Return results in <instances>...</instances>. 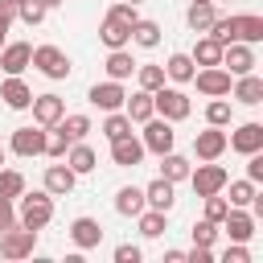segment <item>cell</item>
<instances>
[{
	"label": "cell",
	"mask_w": 263,
	"mask_h": 263,
	"mask_svg": "<svg viewBox=\"0 0 263 263\" xmlns=\"http://www.w3.org/2000/svg\"><path fill=\"white\" fill-rule=\"evenodd\" d=\"M21 193H25V177L16 168H0V197L4 201H16Z\"/></svg>",
	"instance_id": "obj_35"
},
{
	"label": "cell",
	"mask_w": 263,
	"mask_h": 263,
	"mask_svg": "<svg viewBox=\"0 0 263 263\" xmlns=\"http://www.w3.org/2000/svg\"><path fill=\"white\" fill-rule=\"evenodd\" d=\"M70 238H74L78 251H95V247L103 242V226H99L95 218H74V222H70Z\"/></svg>",
	"instance_id": "obj_18"
},
{
	"label": "cell",
	"mask_w": 263,
	"mask_h": 263,
	"mask_svg": "<svg viewBox=\"0 0 263 263\" xmlns=\"http://www.w3.org/2000/svg\"><path fill=\"white\" fill-rule=\"evenodd\" d=\"M205 123H214V127H226V123H230V103H226V95L210 99V107H205Z\"/></svg>",
	"instance_id": "obj_39"
},
{
	"label": "cell",
	"mask_w": 263,
	"mask_h": 263,
	"mask_svg": "<svg viewBox=\"0 0 263 263\" xmlns=\"http://www.w3.org/2000/svg\"><path fill=\"white\" fill-rule=\"evenodd\" d=\"M152 111H156L160 119H168V123H181V119H189L193 103H189V95L177 90V86H156V90H152Z\"/></svg>",
	"instance_id": "obj_2"
},
{
	"label": "cell",
	"mask_w": 263,
	"mask_h": 263,
	"mask_svg": "<svg viewBox=\"0 0 263 263\" xmlns=\"http://www.w3.org/2000/svg\"><path fill=\"white\" fill-rule=\"evenodd\" d=\"M144 255H140V247H132V242H119L115 247V263H140Z\"/></svg>",
	"instance_id": "obj_46"
},
{
	"label": "cell",
	"mask_w": 263,
	"mask_h": 263,
	"mask_svg": "<svg viewBox=\"0 0 263 263\" xmlns=\"http://www.w3.org/2000/svg\"><path fill=\"white\" fill-rule=\"evenodd\" d=\"M12 21H16V8H12L8 0H0V29H8Z\"/></svg>",
	"instance_id": "obj_50"
},
{
	"label": "cell",
	"mask_w": 263,
	"mask_h": 263,
	"mask_svg": "<svg viewBox=\"0 0 263 263\" xmlns=\"http://www.w3.org/2000/svg\"><path fill=\"white\" fill-rule=\"evenodd\" d=\"M193 247H214V238H218V222H210V218H201V222H193Z\"/></svg>",
	"instance_id": "obj_40"
},
{
	"label": "cell",
	"mask_w": 263,
	"mask_h": 263,
	"mask_svg": "<svg viewBox=\"0 0 263 263\" xmlns=\"http://www.w3.org/2000/svg\"><path fill=\"white\" fill-rule=\"evenodd\" d=\"M132 70H136V62H132V53H127V45H123V49H111V53H107V78L123 82V78H132Z\"/></svg>",
	"instance_id": "obj_30"
},
{
	"label": "cell",
	"mask_w": 263,
	"mask_h": 263,
	"mask_svg": "<svg viewBox=\"0 0 263 263\" xmlns=\"http://www.w3.org/2000/svg\"><path fill=\"white\" fill-rule=\"evenodd\" d=\"M74 181H78V173H74L70 164H49V168H45V193H49V197L74 193Z\"/></svg>",
	"instance_id": "obj_17"
},
{
	"label": "cell",
	"mask_w": 263,
	"mask_h": 263,
	"mask_svg": "<svg viewBox=\"0 0 263 263\" xmlns=\"http://www.w3.org/2000/svg\"><path fill=\"white\" fill-rule=\"evenodd\" d=\"M53 218V197L41 189V193H21V205H16V222L29 226V230H45Z\"/></svg>",
	"instance_id": "obj_1"
},
{
	"label": "cell",
	"mask_w": 263,
	"mask_h": 263,
	"mask_svg": "<svg viewBox=\"0 0 263 263\" xmlns=\"http://www.w3.org/2000/svg\"><path fill=\"white\" fill-rule=\"evenodd\" d=\"M144 210V189H136V185H123L119 193H115V214H123V218H136Z\"/></svg>",
	"instance_id": "obj_27"
},
{
	"label": "cell",
	"mask_w": 263,
	"mask_h": 263,
	"mask_svg": "<svg viewBox=\"0 0 263 263\" xmlns=\"http://www.w3.org/2000/svg\"><path fill=\"white\" fill-rule=\"evenodd\" d=\"M33 247H37V230H29L21 222L0 234V255L4 259H25V255H33Z\"/></svg>",
	"instance_id": "obj_5"
},
{
	"label": "cell",
	"mask_w": 263,
	"mask_h": 263,
	"mask_svg": "<svg viewBox=\"0 0 263 263\" xmlns=\"http://www.w3.org/2000/svg\"><path fill=\"white\" fill-rule=\"evenodd\" d=\"M111 16H119V21H127V25H136V21H140V12H136V4H127V0H119V4H111Z\"/></svg>",
	"instance_id": "obj_45"
},
{
	"label": "cell",
	"mask_w": 263,
	"mask_h": 263,
	"mask_svg": "<svg viewBox=\"0 0 263 263\" xmlns=\"http://www.w3.org/2000/svg\"><path fill=\"white\" fill-rule=\"evenodd\" d=\"M226 148H234V152H242V156L259 152V148H263V123H242L238 132L226 136Z\"/></svg>",
	"instance_id": "obj_14"
},
{
	"label": "cell",
	"mask_w": 263,
	"mask_h": 263,
	"mask_svg": "<svg viewBox=\"0 0 263 263\" xmlns=\"http://www.w3.org/2000/svg\"><path fill=\"white\" fill-rule=\"evenodd\" d=\"M58 127L70 136V144H74V140H86V136L95 132V127H90V115H62Z\"/></svg>",
	"instance_id": "obj_34"
},
{
	"label": "cell",
	"mask_w": 263,
	"mask_h": 263,
	"mask_svg": "<svg viewBox=\"0 0 263 263\" xmlns=\"http://www.w3.org/2000/svg\"><path fill=\"white\" fill-rule=\"evenodd\" d=\"M230 25H234V41H247V45H259L263 41V16H230Z\"/></svg>",
	"instance_id": "obj_23"
},
{
	"label": "cell",
	"mask_w": 263,
	"mask_h": 263,
	"mask_svg": "<svg viewBox=\"0 0 263 263\" xmlns=\"http://www.w3.org/2000/svg\"><path fill=\"white\" fill-rule=\"evenodd\" d=\"M33 119H37V127H53L62 115H66V103L58 99V95H33Z\"/></svg>",
	"instance_id": "obj_13"
},
{
	"label": "cell",
	"mask_w": 263,
	"mask_h": 263,
	"mask_svg": "<svg viewBox=\"0 0 263 263\" xmlns=\"http://www.w3.org/2000/svg\"><path fill=\"white\" fill-rule=\"evenodd\" d=\"M29 66H37V70H41L45 78H53V82H58V78H70V70H74V66H70V58H66L58 45H37Z\"/></svg>",
	"instance_id": "obj_4"
},
{
	"label": "cell",
	"mask_w": 263,
	"mask_h": 263,
	"mask_svg": "<svg viewBox=\"0 0 263 263\" xmlns=\"http://www.w3.org/2000/svg\"><path fill=\"white\" fill-rule=\"evenodd\" d=\"M66 148H70V136L53 123V127H45V156H53V160H62L66 156Z\"/></svg>",
	"instance_id": "obj_36"
},
{
	"label": "cell",
	"mask_w": 263,
	"mask_h": 263,
	"mask_svg": "<svg viewBox=\"0 0 263 263\" xmlns=\"http://www.w3.org/2000/svg\"><path fill=\"white\" fill-rule=\"evenodd\" d=\"M189 181H193V193H197V197H210V193H222V189H226V181H230V173H226L222 164H214V160H205V164H197V168H189Z\"/></svg>",
	"instance_id": "obj_3"
},
{
	"label": "cell",
	"mask_w": 263,
	"mask_h": 263,
	"mask_svg": "<svg viewBox=\"0 0 263 263\" xmlns=\"http://www.w3.org/2000/svg\"><path fill=\"white\" fill-rule=\"evenodd\" d=\"M173 140H177V132H173V123L168 119H144V152H156V156H164V152H173Z\"/></svg>",
	"instance_id": "obj_6"
},
{
	"label": "cell",
	"mask_w": 263,
	"mask_h": 263,
	"mask_svg": "<svg viewBox=\"0 0 263 263\" xmlns=\"http://www.w3.org/2000/svg\"><path fill=\"white\" fill-rule=\"evenodd\" d=\"M4 33H8V29H0V49H4Z\"/></svg>",
	"instance_id": "obj_53"
},
{
	"label": "cell",
	"mask_w": 263,
	"mask_h": 263,
	"mask_svg": "<svg viewBox=\"0 0 263 263\" xmlns=\"http://www.w3.org/2000/svg\"><path fill=\"white\" fill-rule=\"evenodd\" d=\"M189 168H193V164H189L185 156H177V152H164V156H160V177L173 181V185H177V181H189Z\"/></svg>",
	"instance_id": "obj_31"
},
{
	"label": "cell",
	"mask_w": 263,
	"mask_h": 263,
	"mask_svg": "<svg viewBox=\"0 0 263 263\" xmlns=\"http://www.w3.org/2000/svg\"><path fill=\"white\" fill-rule=\"evenodd\" d=\"M164 78H173V82H193V58H189V53H173V58L164 62Z\"/></svg>",
	"instance_id": "obj_33"
},
{
	"label": "cell",
	"mask_w": 263,
	"mask_h": 263,
	"mask_svg": "<svg viewBox=\"0 0 263 263\" xmlns=\"http://www.w3.org/2000/svg\"><path fill=\"white\" fill-rule=\"evenodd\" d=\"M37 4H41V8L49 12V8H58V4H66V0H37Z\"/></svg>",
	"instance_id": "obj_51"
},
{
	"label": "cell",
	"mask_w": 263,
	"mask_h": 263,
	"mask_svg": "<svg viewBox=\"0 0 263 263\" xmlns=\"http://www.w3.org/2000/svg\"><path fill=\"white\" fill-rule=\"evenodd\" d=\"M132 41H136L140 49H156V45H160V25H156V21H136V25H132Z\"/></svg>",
	"instance_id": "obj_32"
},
{
	"label": "cell",
	"mask_w": 263,
	"mask_h": 263,
	"mask_svg": "<svg viewBox=\"0 0 263 263\" xmlns=\"http://www.w3.org/2000/svg\"><path fill=\"white\" fill-rule=\"evenodd\" d=\"M8 4H12V8H16V4H25V0H8Z\"/></svg>",
	"instance_id": "obj_54"
},
{
	"label": "cell",
	"mask_w": 263,
	"mask_h": 263,
	"mask_svg": "<svg viewBox=\"0 0 263 263\" xmlns=\"http://www.w3.org/2000/svg\"><path fill=\"white\" fill-rule=\"evenodd\" d=\"M136 70H140V90L164 86V66H136Z\"/></svg>",
	"instance_id": "obj_41"
},
{
	"label": "cell",
	"mask_w": 263,
	"mask_h": 263,
	"mask_svg": "<svg viewBox=\"0 0 263 263\" xmlns=\"http://www.w3.org/2000/svg\"><path fill=\"white\" fill-rule=\"evenodd\" d=\"M173 201H177V193H173V181H164V177H156L148 189H144V205H152V210H173Z\"/></svg>",
	"instance_id": "obj_22"
},
{
	"label": "cell",
	"mask_w": 263,
	"mask_h": 263,
	"mask_svg": "<svg viewBox=\"0 0 263 263\" xmlns=\"http://www.w3.org/2000/svg\"><path fill=\"white\" fill-rule=\"evenodd\" d=\"M247 181H255V185H259V181H263V148H259V152H251V156H247Z\"/></svg>",
	"instance_id": "obj_44"
},
{
	"label": "cell",
	"mask_w": 263,
	"mask_h": 263,
	"mask_svg": "<svg viewBox=\"0 0 263 263\" xmlns=\"http://www.w3.org/2000/svg\"><path fill=\"white\" fill-rule=\"evenodd\" d=\"M29 62H33V45L29 41H4V49H0V66H4V74H21V70H29Z\"/></svg>",
	"instance_id": "obj_16"
},
{
	"label": "cell",
	"mask_w": 263,
	"mask_h": 263,
	"mask_svg": "<svg viewBox=\"0 0 263 263\" xmlns=\"http://www.w3.org/2000/svg\"><path fill=\"white\" fill-rule=\"evenodd\" d=\"M86 99H90L99 111H119L127 95H123V86H119L115 78H107V82H95V86L86 90Z\"/></svg>",
	"instance_id": "obj_10"
},
{
	"label": "cell",
	"mask_w": 263,
	"mask_h": 263,
	"mask_svg": "<svg viewBox=\"0 0 263 263\" xmlns=\"http://www.w3.org/2000/svg\"><path fill=\"white\" fill-rule=\"evenodd\" d=\"M0 99H4V107L25 111V107L33 103V90L21 82V74H8V78H4V86H0Z\"/></svg>",
	"instance_id": "obj_20"
},
{
	"label": "cell",
	"mask_w": 263,
	"mask_h": 263,
	"mask_svg": "<svg viewBox=\"0 0 263 263\" xmlns=\"http://www.w3.org/2000/svg\"><path fill=\"white\" fill-rule=\"evenodd\" d=\"M8 148L16 156H41L45 152V127H16L12 140H8Z\"/></svg>",
	"instance_id": "obj_11"
},
{
	"label": "cell",
	"mask_w": 263,
	"mask_h": 263,
	"mask_svg": "<svg viewBox=\"0 0 263 263\" xmlns=\"http://www.w3.org/2000/svg\"><path fill=\"white\" fill-rule=\"evenodd\" d=\"M222 259H226V263H251V251H247L242 242H234V247H230V251H226Z\"/></svg>",
	"instance_id": "obj_48"
},
{
	"label": "cell",
	"mask_w": 263,
	"mask_h": 263,
	"mask_svg": "<svg viewBox=\"0 0 263 263\" xmlns=\"http://www.w3.org/2000/svg\"><path fill=\"white\" fill-rule=\"evenodd\" d=\"M234 99L238 103H247V107H259L263 103V78L251 70V74H238V82H234Z\"/></svg>",
	"instance_id": "obj_21"
},
{
	"label": "cell",
	"mask_w": 263,
	"mask_h": 263,
	"mask_svg": "<svg viewBox=\"0 0 263 263\" xmlns=\"http://www.w3.org/2000/svg\"><path fill=\"white\" fill-rule=\"evenodd\" d=\"M123 115H127L132 123L152 119V115H156V111H152V90H136L132 99H123Z\"/></svg>",
	"instance_id": "obj_25"
},
{
	"label": "cell",
	"mask_w": 263,
	"mask_h": 263,
	"mask_svg": "<svg viewBox=\"0 0 263 263\" xmlns=\"http://www.w3.org/2000/svg\"><path fill=\"white\" fill-rule=\"evenodd\" d=\"M99 37H103V45H107V49H123V45L132 41V25L107 12V16H103V29H99Z\"/></svg>",
	"instance_id": "obj_19"
},
{
	"label": "cell",
	"mask_w": 263,
	"mask_h": 263,
	"mask_svg": "<svg viewBox=\"0 0 263 263\" xmlns=\"http://www.w3.org/2000/svg\"><path fill=\"white\" fill-rule=\"evenodd\" d=\"M193 4H201V0H193Z\"/></svg>",
	"instance_id": "obj_56"
},
{
	"label": "cell",
	"mask_w": 263,
	"mask_h": 263,
	"mask_svg": "<svg viewBox=\"0 0 263 263\" xmlns=\"http://www.w3.org/2000/svg\"><path fill=\"white\" fill-rule=\"evenodd\" d=\"M127 4H140V0H127Z\"/></svg>",
	"instance_id": "obj_55"
},
{
	"label": "cell",
	"mask_w": 263,
	"mask_h": 263,
	"mask_svg": "<svg viewBox=\"0 0 263 263\" xmlns=\"http://www.w3.org/2000/svg\"><path fill=\"white\" fill-rule=\"evenodd\" d=\"M230 70H222V66H205V70H193V82H197V90L205 95V99H218V95H230Z\"/></svg>",
	"instance_id": "obj_8"
},
{
	"label": "cell",
	"mask_w": 263,
	"mask_h": 263,
	"mask_svg": "<svg viewBox=\"0 0 263 263\" xmlns=\"http://www.w3.org/2000/svg\"><path fill=\"white\" fill-rule=\"evenodd\" d=\"M218 230H226V234H230V242H247V238L255 234V218H251L242 205H230V210H226V218L218 222Z\"/></svg>",
	"instance_id": "obj_9"
},
{
	"label": "cell",
	"mask_w": 263,
	"mask_h": 263,
	"mask_svg": "<svg viewBox=\"0 0 263 263\" xmlns=\"http://www.w3.org/2000/svg\"><path fill=\"white\" fill-rule=\"evenodd\" d=\"M226 185H230V197H226L230 205H242V210H247V205L259 197V193H255V181H226Z\"/></svg>",
	"instance_id": "obj_38"
},
{
	"label": "cell",
	"mask_w": 263,
	"mask_h": 263,
	"mask_svg": "<svg viewBox=\"0 0 263 263\" xmlns=\"http://www.w3.org/2000/svg\"><path fill=\"white\" fill-rule=\"evenodd\" d=\"M214 16H218V8H214V0H201V4H189V12H185V21H189V29H193V33H205V29L214 25Z\"/></svg>",
	"instance_id": "obj_28"
},
{
	"label": "cell",
	"mask_w": 263,
	"mask_h": 263,
	"mask_svg": "<svg viewBox=\"0 0 263 263\" xmlns=\"http://www.w3.org/2000/svg\"><path fill=\"white\" fill-rule=\"evenodd\" d=\"M189 58H193V66H218V62H222V41H214V37L205 33V37L193 45Z\"/></svg>",
	"instance_id": "obj_29"
},
{
	"label": "cell",
	"mask_w": 263,
	"mask_h": 263,
	"mask_svg": "<svg viewBox=\"0 0 263 263\" xmlns=\"http://www.w3.org/2000/svg\"><path fill=\"white\" fill-rule=\"evenodd\" d=\"M132 132V119L123 115V111H107V119H103V136L107 140H119V136H127Z\"/></svg>",
	"instance_id": "obj_37"
},
{
	"label": "cell",
	"mask_w": 263,
	"mask_h": 263,
	"mask_svg": "<svg viewBox=\"0 0 263 263\" xmlns=\"http://www.w3.org/2000/svg\"><path fill=\"white\" fill-rule=\"evenodd\" d=\"M193 152H197V160H218V156L226 152V132L210 123L205 132H197V136H193Z\"/></svg>",
	"instance_id": "obj_12"
},
{
	"label": "cell",
	"mask_w": 263,
	"mask_h": 263,
	"mask_svg": "<svg viewBox=\"0 0 263 263\" xmlns=\"http://www.w3.org/2000/svg\"><path fill=\"white\" fill-rule=\"evenodd\" d=\"M222 70H230L234 78L238 74H251L255 70V49L247 45V41H230V45H222V62H218Z\"/></svg>",
	"instance_id": "obj_7"
},
{
	"label": "cell",
	"mask_w": 263,
	"mask_h": 263,
	"mask_svg": "<svg viewBox=\"0 0 263 263\" xmlns=\"http://www.w3.org/2000/svg\"><path fill=\"white\" fill-rule=\"evenodd\" d=\"M185 259H189V263H210V259H214V251H210V247H193Z\"/></svg>",
	"instance_id": "obj_49"
},
{
	"label": "cell",
	"mask_w": 263,
	"mask_h": 263,
	"mask_svg": "<svg viewBox=\"0 0 263 263\" xmlns=\"http://www.w3.org/2000/svg\"><path fill=\"white\" fill-rule=\"evenodd\" d=\"M136 218H140V234H144V238H160V234L168 230V214H164V210H152V205H144Z\"/></svg>",
	"instance_id": "obj_26"
},
{
	"label": "cell",
	"mask_w": 263,
	"mask_h": 263,
	"mask_svg": "<svg viewBox=\"0 0 263 263\" xmlns=\"http://www.w3.org/2000/svg\"><path fill=\"white\" fill-rule=\"evenodd\" d=\"M201 201H205V218H210V222H222L226 210H230V201H226L222 193H210V197H201Z\"/></svg>",
	"instance_id": "obj_42"
},
{
	"label": "cell",
	"mask_w": 263,
	"mask_h": 263,
	"mask_svg": "<svg viewBox=\"0 0 263 263\" xmlns=\"http://www.w3.org/2000/svg\"><path fill=\"white\" fill-rule=\"evenodd\" d=\"M95 160H99V156H95V148H90L86 140H74V144L66 148V164H70L78 177H82V173H90V168H95Z\"/></svg>",
	"instance_id": "obj_24"
},
{
	"label": "cell",
	"mask_w": 263,
	"mask_h": 263,
	"mask_svg": "<svg viewBox=\"0 0 263 263\" xmlns=\"http://www.w3.org/2000/svg\"><path fill=\"white\" fill-rule=\"evenodd\" d=\"M8 226H16V210H12V201L0 197V234H4Z\"/></svg>",
	"instance_id": "obj_47"
},
{
	"label": "cell",
	"mask_w": 263,
	"mask_h": 263,
	"mask_svg": "<svg viewBox=\"0 0 263 263\" xmlns=\"http://www.w3.org/2000/svg\"><path fill=\"white\" fill-rule=\"evenodd\" d=\"M16 16H21L25 25H41V21H45V8H41L37 0H25V4H16Z\"/></svg>",
	"instance_id": "obj_43"
},
{
	"label": "cell",
	"mask_w": 263,
	"mask_h": 263,
	"mask_svg": "<svg viewBox=\"0 0 263 263\" xmlns=\"http://www.w3.org/2000/svg\"><path fill=\"white\" fill-rule=\"evenodd\" d=\"M111 160L119 164V168H136L140 160H144V144L127 132V136H119V140H111Z\"/></svg>",
	"instance_id": "obj_15"
},
{
	"label": "cell",
	"mask_w": 263,
	"mask_h": 263,
	"mask_svg": "<svg viewBox=\"0 0 263 263\" xmlns=\"http://www.w3.org/2000/svg\"><path fill=\"white\" fill-rule=\"evenodd\" d=\"M4 156H8V152H4V144H0V168H4Z\"/></svg>",
	"instance_id": "obj_52"
}]
</instances>
